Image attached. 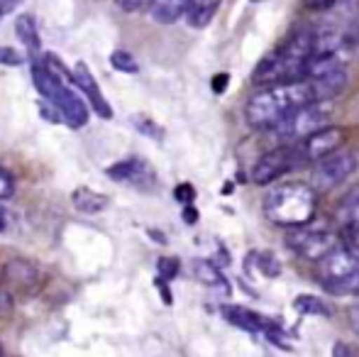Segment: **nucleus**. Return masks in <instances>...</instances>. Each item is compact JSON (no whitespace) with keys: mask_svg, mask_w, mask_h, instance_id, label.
<instances>
[{"mask_svg":"<svg viewBox=\"0 0 359 357\" xmlns=\"http://www.w3.org/2000/svg\"><path fill=\"white\" fill-rule=\"evenodd\" d=\"M69 74L64 64L54 54H44V57H34L32 62V81L34 88L42 93V98L52 105L59 113V120L69 125V128L79 130L88 123V105L76 90L67 83Z\"/></svg>","mask_w":359,"mask_h":357,"instance_id":"nucleus-1","label":"nucleus"},{"mask_svg":"<svg viewBox=\"0 0 359 357\" xmlns=\"http://www.w3.org/2000/svg\"><path fill=\"white\" fill-rule=\"evenodd\" d=\"M313 49H316V34L313 32L291 34L281 47H276L257 64L255 74H252V83L259 88H271L303 81Z\"/></svg>","mask_w":359,"mask_h":357,"instance_id":"nucleus-2","label":"nucleus"},{"mask_svg":"<svg viewBox=\"0 0 359 357\" xmlns=\"http://www.w3.org/2000/svg\"><path fill=\"white\" fill-rule=\"evenodd\" d=\"M308 103H318V100L313 98L311 83L306 79L296 83H284V86L262 88L247 100L245 120L252 130H274L286 115Z\"/></svg>","mask_w":359,"mask_h":357,"instance_id":"nucleus-3","label":"nucleus"},{"mask_svg":"<svg viewBox=\"0 0 359 357\" xmlns=\"http://www.w3.org/2000/svg\"><path fill=\"white\" fill-rule=\"evenodd\" d=\"M318 196L308 184L286 181L269 189L264 198V215L279 228H303L316 218Z\"/></svg>","mask_w":359,"mask_h":357,"instance_id":"nucleus-4","label":"nucleus"},{"mask_svg":"<svg viewBox=\"0 0 359 357\" xmlns=\"http://www.w3.org/2000/svg\"><path fill=\"white\" fill-rule=\"evenodd\" d=\"M318 284L335 296L359 294V245L345 243L316 262Z\"/></svg>","mask_w":359,"mask_h":357,"instance_id":"nucleus-5","label":"nucleus"},{"mask_svg":"<svg viewBox=\"0 0 359 357\" xmlns=\"http://www.w3.org/2000/svg\"><path fill=\"white\" fill-rule=\"evenodd\" d=\"M330 115H332V110H330V105H327V100H323V103H308V105H303V108L293 110L291 115H286L274 128V135L284 144H296V142H301V140H306L308 135L318 133L320 128L330 125Z\"/></svg>","mask_w":359,"mask_h":357,"instance_id":"nucleus-6","label":"nucleus"},{"mask_svg":"<svg viewBox=\"0 0 359 357\" xmlns=\"http://www.w3.org/2000/svg\"><path fill=\"white\" fill-rule=\"evenodd\" d=\"M357 154L350 152V149H335L327 157L318 159L313 164L311 172V189L313 191H330L335 186H340L342 181H347L352 174L357 172Z\"/></svg>","mask_w":359,"mask_h":357,"instance_id":"nucleus-7","label":"nucleus"},{"mask_svg":"<svg viewBox=\"0 0 359 357\" xmlns=\"http://www.w3.org/2000/svg\"><path fill=\"white\" fill-rule=\"evenodd\" d=\"M286 245L298 257L308 260V262H318V260L325 257L330 250H335L340 245V238L332 230L311 228V223H308L303 228H293L286 235Z\"/></svg>","mask_w":359,"mask_h":357,"instance_id":"nucleus-8","label":"nucleus"},{"mask_svg":"<svg viewBox=\"0 0 359 357\" xmlns=\"http://www.w3.org/2000/svg\"><path fill=\"white\" fill-rule=\"evenodd\" d=\"M342 144H345V130L337 128V125H325L318 133L308 135L306 140L293 144V149H296L298 164H316L318 159L332 154Z\"/></svg>","mask_w":359,"mask_h":357,"instance_id":"nucleus-9","label":"nucleus"},{"mask_svg":"<svg viewBox=\"0 0 359 357\" xmlns=\"http://www.w3.org/2000/svg\"><path fill=\"white\" fill-rule=\"evenodd\" d=\"M296 167H301V164H298L293 144H281V147L271 149V152L262 154V157L257 159V164L252 167V181H255L257 186L274 184L276 179H281L284 174H288Z\"/></svg>","mask_w":359,"mask_h":357,"instance_id":"nucleus-10","label":"nucleus"},{"mask_svg":"<svg viewBox=\"0 0 359 357\" xmlns=\"http://www.w3.org/2000/svg\"><path fill=\"white\" fill-rule=\"evenodd\" d=\"M220 314H222V318H225L230 325L247 330V333H264V335H269L274 328H279V325L271 323V321L264 318L262 314H257V311H252V309H245V306H237V304H225L220 309Z\"/></svg>","mask_w":359,"mask_h":357,"instance_id":"nucleus-11","label":"nucleus"},{"mask_svg":"<svg viewBox=\"0 0 359 357\" xmlns=\"http://www.w3.org/2000/svg\"><path fill=\"white\" fill-rule=\"evenodd\" d=\"M72 81L76 83V88L81 90V93L88 98V103L93 105V110L100 115V118H113V108H110V103L105 100V95L100 93V88H98V83H95V79H93V74H90V69L86 67L83 62H79L74 67V72H72Z\"/></svg>","mask_w":359,"mask_h":357,"instance_id":"nucleus-12","label":"nucleus"},{"mask_svg":"<svg viewBox=\"0 0 359 357\" xmlns=\"http://www.w3.org/2000/svg\"><path fill=\"white\" fill-rule=\"evenodd\" d=\"M108 177L120 184H130L135 189H149L154 184V172L142 159H123V162L108 167Z\"/></svg>","mask_w":359,"mask_h":357,"instance_id":"nucleus-13","label":"nucleus"},{"mask_svg":"<svg viewBox=\"0 0 359 357\" xmlns=\"http://www.w3.org/2000/svg\"><path fill=\"white\" fill-rule=\"evenodd\" d=\"M337 225H340V235L347 243H357L359 238V184L337 206Z\"/></svg>","mask_w":359,"mask_h":357,"instance_id":"nucleus-14","label":"nucleus"},{"mask_svg":"<svg viewBox=\"0 0 359 357\" xmlns=\"http://www.w3.org/2000/svg\"><path fill=\"white\" fill-rule=\"evenodd\" d=\"M217 8H220V0H186L184 18H186V22L196 29L208 27L210 20L215 18Z\"/></svg>","mask_w":359,"mask_h":357,"instance_id":"nucleus-15","label":"nucleus"},{"mask_svg":"<svg viewBox=\"0 0 359 357\" xmlns=\"http://www.w3.org/2000/svg\"><path fill=\"white\" fill-rule=\"evenodd\" d=\"M15 32H18V39L22 42V47L29 52V57H39V29H37V20L32 15H20L15 20Z\"/></svg>","mask_w":359,"mask_h":357,"instance_id":"nucleus-16","label":"nucleus"},{"mask_svg":"<svg viewBox=\"0 0 359 357\" xmlns=\"http://www.w3.org/2000/svg\"><path fill=\"white\" fill-rule=\"evenodd\" d=\"M194 274H196V279H198L201 284L222 291V294H230V284H227V279L222 276V271L217 269L213 262H208V260H196V262H194Z\"/></svg>","mask_w":359,"mask_h":357,"instance_id":"nucleus-17","label":"nucleus"},{"mask_svg":"<svg viewBox=\"0 0 359 357\" xmlns=\"http://www.w3.org/2000/svg\"><path fill=\"white\" fill-rule=\"evenodd\" d=\"M72 201H74L76 210H81V213H88V215L100 213V210L108 208V196L98 194V191H93V189H86V186H81V189L74 191Z\"/></svg>","mask_w":359,"mask_h":357,"instance_id":"nucleus-18","label":"nucleus"},{"mask_svg":"<svg viewBox=\"0 0 359 357\" xmlns=\"http://www.w3.org/2000/svg\"><path fill=\"white\" fill-rule=\"evenodd\" d=\"M186 0H149V13L156 22L174 25L179 18H184Z\"/></svg>","mask_w":359,"mask_h":357,"instance_id":"nucleus-19","label":"nucleus"},{"mask_svg":"<svg viewBox=\"0 0 359 357\" xmlns=\"http://www.w3.org/2000/svg\"><path fill=\"white\" fill-rule=\"evenodd\" d=\"M293 306H296V311L303 316H327L330 314V309H327L325 301H320L318 296H311V294L298 296V299L293 301Z\"/></svg>","mask_w":359,"mask_h":357,"instance_id":"nucleus-20","label":"nucleus"},{"mask_svg":"<svg viewBox=\"0 0 359 357\" xmlns=\"http://www.w3.org/2000/svg\"><path fill=\"white\" fill-rule=\"evenodd\" d=\"M110 67L120 74H137L140 72L137 59H135L130 52H125V49H118V52L110 54Z\"/></svg>","mask_w":359,"mask_h":357,"instance_id":"nucleus-21","label":"nucleus"},{"mask_svg":"<svg viewBox=\"0 0 359 357\" xmlns=\"http://www.w3.org/2000/svg\"><path fill=\"white\" fill-rule=\"evenodd\" d=\"M255 260H259V269H262V274H266V276H279L281 274V264H279V260L274 257L271 252H259V255H252Z\"/></svg>","mask_w":359,"mask_h":357,"instance_id":"nucleus-22","label":"nucleus"},{"mask_svg":"<svg viewBox=\"0 0 359 357\" xmlns=\"http://www.w3.org/2000/svg\"><path fill=\"white\" fill-rule=\"evenodd\" d=\"M156 269H159L161 281L174 279V276L179 274V260H174V257H161L159 264H156Z\"/></svg>","mask_w":359,"mask_h":357,"instance_id":"nucleus-23","label":"nucleus"},{"mask_svg":"<svg viewBox=\"0 0 359 357\" xmlns=\"http://www.w3.org/2000/svg\"><path fill=\"white\" fill-rule=\"evenodd\" d=\"M25 62V54H20L13 47H0V64L3 67H20Z\"/></svg>","mask_w":359,"mask_h":357,"instance_id":"nucleus-24","label":"nucleus"},{"mask_svg":"<svg viewBox=\"0 0 359 357\" xmlns=\"http://www.w3.org/2000/svg\"><path fill=\"white\" fill-rule=\"evenodd\" d=\"M13 194H15V181H13V177H10L8 169L0 167V201L10 198Z\"/></svg>","mask_w":359,"mask_h":357,"instance_id":"nucleus-25","label":"nucleus"},{"mask_svg":"<svg viewBox=\"0 0 359 357\" xmlns=\"http://www.w3.org/2000/svg\"><path fill=\"white\" fill-rule=\"evenodd\" d=\"M115 3H118L123 10H128V13H137V10H142L149 5V0H115Z\"/></svg>","mask_w":359,"mask_h":357,"instance_id":"nucleus-26","label":"nucleus"},{"mask_svg":"<svg viewBox=\"0 0 359 357\" xmlns=\"http://www.w3.org/2000/svg\"><path fill=\"white\" fill-rule=\"evenodd\" d=\"M335 3H337V0H303V5H306L308 10H316V13H323V10H330Z\"/></svg>","mask_w":359,"mask_h":357,"instance_id":"nucleus-27","label":"nucleus"},{"mask_svg":"<svg viewBox=\"0 0 359 357\" xmlns=\"http://www.w3.org/2000/svg\"><path fill=\"white\" fill-rule=\"evenodd\" d=\"M194 189H191L189 184H181L179 189H176V198L181 201V203H191V201H194Z\"/></svg>","mask_w":359,"mask_h":357,"instance_id":"nucleus-28","label":"nucleus"},{"mask_svg":"<svg viewBox=\"0 0 359 357\" xmlns=\"http://www.w3.org/2000/svg\"><path fill=\"white\" fill-rule=\"evenodd\" d=\"M20 3H22V0H0V20L13 13V10H18Z\"/></svg>","mask_w":359,"mask_h":357,"instance_id":"nucleus-29","label":"nucleus"},{"mask_svg":"<svg viewBox=\"0 0 359 357\" xmlns=\"http://www.w3.org/2000/svg\"><path fill=\"white\" fill-rule=\"evenodd\" d=\"M335 357H357V355H355V350H352L350 345L337 343V345H335Z\"/></svg>","mask_w":359,"mask_h":357,"instance_id":"nucleus-30","label":"nucleus"},{"mask_svg":"<svg viewBox=\"0 0 359 357\" xmlns=\"http://www.w3.org/2000/svg\"><path fill=\"white\" fill-rule=\"evenodd\" d=\"M227 81H230V76H227V74H220V76H215L213 79V90H215V93H222V88L227 86Z\"/></svg>","mask_w":359,"mask_h":357,"instance_id":"nucleus-31","label":"nucleus"},{"mask_svg":"<svg viewBox=\"0 0 359 357\" xmlns=\"http://www.w3.org/2000/svg\"><path fill=\"white\" fill-rule=\"evenodd\" d=\"M5 228H8V213H5V210L0 208V233H3Z\"/></svg>","mask_w":359,"mask_h":357,"instance_id":"nucleus-32","label":"nucleus"},{"mask_svg":"<svg viewBox=\"0 0 359 357\" xmlns=\"http://www.w3.org/2000/svg\"><path fill=\"white\" fill-rule=\"evenodd\" d=\"M184 218H186V220H189V223H194V220H196V210H194V208H191V206H189V208H186Z\"/></svg>","mask_w":359,"mask_h":357,"instance_id":"nucleus-33","label":"nucleus"},{"mask_svg":"<svg viewBox=\"0 0 359 357\" xmlns=\"http://www.w3.org/2000/svg\"><path fill=\"white\" fill-rule=\"evenodd\" d=\"M255 3H259V0H255Z\"/></svg>","mask_w":359,"mask_h":357,"instance_id":"nucleus-34","label":"nucleus"},{"mask_svg":"<svg viewBox=\"0 0 359 357\" xmlns=\"http://www.w3.org/2000/svg\"><path fill=\"white\" fill-rule=\"evenodd\" d=\"M0 357H3V355H0Z\"/></svg>","mask_w":359,"mask_h":357,"instance_id":"nucleus-35","label":"nucleus"}]
</instances>
